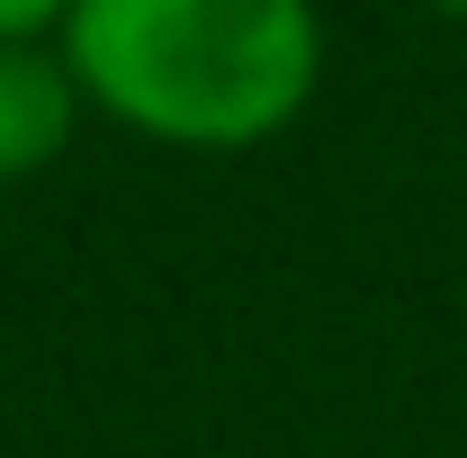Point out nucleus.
Listing matches in <instances>:
<instances>
[{
  "label": "nucleus",
  "instance_id": "obj_1",
  "mask_svg": "<svg viewBox=\"0 0 467 458\" xmlns=\"http://www.w3.org/2000/svg\"><path fill=\"white\" fill-rule=\"evenodd\" d=\"M81 109L162 153H261L324 90L315 0H72Z\"/></svg>",
  "mask_w": 467,
  "mask_h": 458
},
{
  "label": "nucleus",
  "instance_id": "obj_2",
  "mask_svg": "<svg viewBox=\"0 0 467 458\" xmlns=\"http://www.w3.org/2000/svg\"><path fill=\"white\" fill-rule=\"evenodd\" d=\"M81 81L63 46H0V189L55 172L81 135Z\"/></svg>",
  "mask_w": 467,
  "mask_h": 458
},
{
  "label": "nucleus",
  "instance_id": "obj_3",
  "mask_svg": "<svg viewBox=\"0 0 467 458\" xmlns=\"http://www.w3.org/2000/svg\"><path fill=\"white\" fill-rule=\"evenodd\" d=\"M63 18H72V0H0V46H46L63 36Z\"/></svg>",
  "mask_w": 467,
  "mask_h": 458
},
{
  "label": "nucleus",
  "instance_id": "obj_4",
  "mask_svg": "<svg viewBox=\"0 0 467 458\" xmlns=\"http://www.w3.org/2000/svg\"><path fill=\"white\" fill-rule=\"evenodd\" d=\"M422 9H431V18H467V0H422Z\"/></svg>",
  "mask_w": 467,
  "mask_h": 458
}]
</instances>
